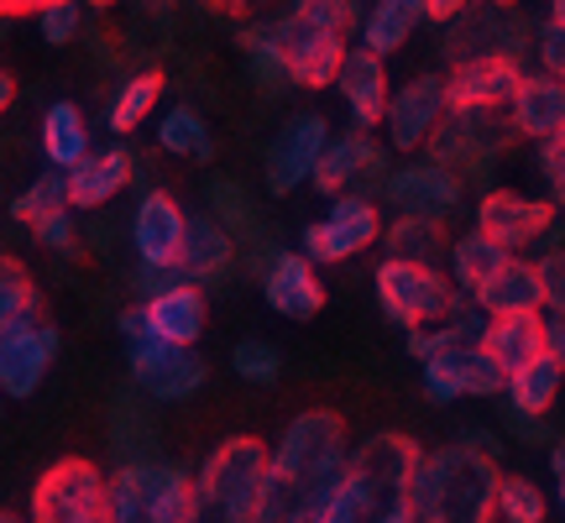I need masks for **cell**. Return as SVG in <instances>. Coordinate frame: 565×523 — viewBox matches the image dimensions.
<instances>
[{"label":"cell","mask_w":565,"mask_h":523,"mask_svg":"<svg viewBox=\"0 0 565 523\" xmlns=\"http://www.w3.org/2000/svg\"><path fill=\"white\" fill-rule=\"evenodd\" d=\"M324 141H330V126H324V116H315V110L288 116V121L278 126V137L267 141V158H263V179L278 200L294 194L299 183L315 179V162H320Z\"/></svg>","instance_id":"15"},{"label":"cell","mask_w":565,"mask_h":523,"mask_svg":"<svg viewBox=\"0 0 565 523\" xmlns=\"http://www.w3.org/2000/svg\"><path fill=\"white\" fill-rule=\"evenodd\" d=\"M0 523H21V519H11V513H0Z\"/></svg>","instance_id":"59"},{"label":"cell","mask_w":565,"mask_h":523,"mask_svg":"<svg viewBox=\"0 0 565 523\" xmlns=\"http://www.w3.org/2000/svg\"><path fill=\"white\" fill-rule=\"evenodd\" d=\"M210 215L231 231V242L257 236V210L246 200V189L236 179H210Z\"/></svg>","instance_id":"40"},{"label":"cell","mask_w":565,"mask_h":523,"mask_svg":"<svg viewBox=\"0 0 565 523\" xmlns=\"http://www.w3.org/2000/svg\"><path fill=\"white\" fill-rule=\"evenodd\" d=\"M383 200L398 210V215H419V221H450L466 200V179L450 173L440 162H408L398 173L383 179Z\"/></svg>","instance_id":"14"},{"label":"cell","mask_w":565,"mask_h":523,"mask_svg":"<svg viewBox=\"0 0 565 523\" xmlns=\"http://www.w3.org/2000/svg\"><path fill=\"white\" fill-rule=\"evenodd\" d=\"M89 6H116V0H89Z\"/></svg>","instance_id":"60"},{"label":"cell","mask_w":565,"mask_h":523,"mask_svg":"<svg viewBox=\"0 0 565 523\" xmlns=\"http://www.w3.org/2000/svg\"><path fill=\"white\" fill-rule=\"evenodd\" d=\"M17 17H38V0H0V21H17Z\"/></svg>","instance_id":"52"},{"label":"cell","mask_w":565,"mask_h":523,"mask_svg":"<svg viewBox=\"0 0 565 523\" xmlns=\"http://www.w3.org/2000/svg\"><path fill=\"white\" fill-rule=\"evenodd\" d=\"M183 231H189V215L179 210L173 194L162 189H147L131 215V246H137L141 267H173L179 273V252H183Z\"/></svg>","instance_id":"20"},{"label":"cell","mask_w":565,"mask_h":523,"mask_svg":"<svg viewBox=\"0 0 565 523\" xmlns=\"http://www.w3.org/2000/svg\"><path fill=\"white\" fill-rule=\"evenodd\" d=\"M32 236H38V246H47V252H74V246H79V221H74V210H58V215H47V221L32 225Z\"/></svg>","instance_id":"46"},{"label":"cell","mask_w":565,"mask_h":523,"mask_svg":"<svg viewBox=\"0 0 565 523\" xmlns=\"http://www.w3.org/2000/svg\"><path fill=\"white\" fill-rule=\"evenodd\" d=\"M126 366L141 398L152 403H189L204 387V362L194 356V345H168V341H141L126 345Z\"/></svg>","instance_id":"10"},{"label":"cell","mask_w":565,"mask_h":523,"mask_svg":"<svg viewBox=\"0 0 565 523\" xmlns=\"http://www.w3.org/2000/svg\"><path fill=\"white\" fill-rule=\"evenodd\" d=\"M267 471V445L252 435H231L210 450V461L194 471L189 513L183 523H252L257 492Z\"/></svg>","instance_id":"4"},{"label":"cell","mask_w":565,"mask_h":523,"mask_svg":"<svg viewBox=\"0 0 565 523\" xmlns=\"http://www.w3.org/2000/svg\"><path fill=\"white\" fill-rule=\"evenodd\" d=\"M11 100H17V74H6V68H0V116L11 110Z\"/></svg>","instance_id":"54"},{"label":"cell","mask_w":565,"mask_h":523,"mask_svg":"<svg viewBox=\"0 0 565 523\" xmlns=\"http://www.w3.org/2000/svg\"><path fill=\"white\" fill-rule=\"evenodd\" d=\"M335 89H341L345 110H351V121L372 131V126H383V110H387V95H393V84H387V68L377 53H366V47H351L341 63V74H335Z\"/></svg>","instance_id":"25"},{"label":"cell","mask_w":565,"mask_h":523,"mask_svg":"<svg viewBox=\"0 0 565 523\" xmlns=\"http://www.w3.org/2000/svg\"><path fill=\"white\" fill-rule=\"evenodd\" d=\"M42 158L58 173L89 158V126H84V110L74 100H53L42 110Z\"/></svg>","instance_id":"33"},{"label":"cell","mask_w":565,"mask_h":523,"mask_svg":"<svg viewBox=\"0 0 565 523\" xmlns=\"http://www.w3.org/2000/svg\"><path fill=\"white\" fill-rule=\"evenodd\" d=\"M424 366V393L435 403H456V398H492V393H503L508 387V372L492 356H487L482 345H456V351H440V356H429Z\"/></svg>","instance_id":"17"},{"label":"cell","mask_w":565,"mask_h":523,"mask_svg":"<svg viewBox=\"0 0 565 523\" xmlns=\"http://www.w3.org/2000/svg\"><path fill=\"white\" fill-rule=\"evenodd\" d=\"M362 179H383V147L356 126V131H341V137L324 141V152H320V162H315V179L309 183L335 200V194H351Z\"/></svg>","instance_id":"22"},{"label":"cell","mask_w":565,"mask_h":523,"mask_svg":"<svg viewBox=\"0 0 565 523\" xmlns=\"http://www.w3.org/2000/svg\"><path fill=\"white\" fill-rule=\"evenodd\" d=\"M561 383H565V366L555 356H534L529 366H519L513 377H508V403H513V414H529V419H545L550 403L561 398Z\"/></svg>","instance_id":"34"},{"label":"cell","mask_w":565,"mask_h":523,"mask_svg":"<svg viewBox=\"0 0 565 523\" xmlns=\"http://www.w3.org/2000/svg\"><path fill=\"white\" fill-rule=\"evenodd\" d=\"M550 466H555V477H565V440L550 450Z\"/></svg>","instance_id":"56"},{"label":"cell","mask_w":565,"mask_h":523,"mask_svg":"<svg viewBox=\"0 0 565 523\" xmlns=\"http://www.w3.org/2000/svg\"><path fill=\"white\" fill-rule=\"evenodd\" d=\"M508 126L513 137L529 141H550L565 131V84L550 74H524L513 100H508Z\"/></svg>","instance_id":"24"},{"label":"cell","mask_w":565,"mask_h":523,"mask_svg":"<svg viewBox=\"0 0 565 523\" xmlns=\"http://www.w3.org/2000/svg\"><path fill=\"white\" fill-rule=\"evenodd\" d=\"M561 508H565V477H561Z\"/></svg>","instance_id":"61"},{"label":"cell","mask_w":565,"mask_h":523,"mask_svg":"<svg viewBox=\"0 0 565 523\" xmlns=\"http://www.w3.org/2000/svg\"><path fill=\"white\" fill-rule=\"evenodd\" d=\"M231 366H236V377L252 387H273L282 377V356L273 341H236V351H231Z\"/></svg>","instance_id":"41"},{"label":"cell","mask_w":565,"mask_h":523,"mask_svg":"<svg viewBox=\"0 0 565 523\" xmlns=\"http://www.w3.org/2000/svg\"><path fill=\"white\" fill-rule=\"evenodd\" d=\"M273 32V47H278V63L288 84H303V89H324V84H335L345 63V32H330V26H315L309 17L299 11H288L278 26H267Z\"/></svg>","instance_id":"9"},{"label":"cell","mask_w":565,"mask_h":523,"mask_svg":"<svg viewBox=\"0 0 565 523\" xmlns=\"http://www.w3.org/2000/svg\"><path fill=\"white\" fill-rule=\"evenodd\" d=\"M131 173H137V162H131L126 147H100V152H89L84 162L68 168V210H105V204L131 183Z\"/></svg>","instance_id":"26"},{"label":"cell","mask_w":565,"mask_h":523,"mask_svg":"<svg viewBox=\"0 0 565 523\" xmlns=\"http://www.w3.org/2000/svg\"><path fill=\"white\" fill-rule=\"evenodd\" d=\"M540 267V282H545V309H565V252H550Z\"/></svg>","instance_id":"47"},{"label":"cell","mask_w":565,"mask_h":523,"mask_svg":"<svg viewBox=\"0 0 565 523\" xmlns=\"http://www.w3.org/2000/svg\"><path fill=\"white\" fill-rule=\"evenodd\" d=\"M498 519L503 523H545V492L529 477H503L498 487Z\"/></svg>","instance_id":"42"},{"label":"cell","mask_w":565,"mask_h":523,"mask_svg":"<svg viewBox=\"0 0 565 523\" xmlns=\"http://www.w3.org/2000/svg\"><path fill=\"white\" fill-rule=\"evenodd\" d=\"M477 345L513 377L519 366H529L534 356H545V314H503V320H487Z\"/></svg>","instance_id":"29"},{"label":"cell","mask_w":565,"mask_h":523,"mask_svg":"<svg viewBox=\"0 0 565 523\" xmlns=\"http://www.w3.org/2000/svg\"><path fill=\"white\" fill-rule=\"evenodd\" d=\"M121 335H126V345L147 335V320H141V309H126V314H121Z\"/></svg>","instance_id":"51"},{"label":"cell","mask_w":565,"mask_h":523,"mask_svg":"<svg viewBox=\"0 0 565 523\" xmlns=\"http://www.w3.org/2000/svg\"><path fill=\"white\" fill-rule=\"evenodd\" d=\"M424 21V0H372L362 11V47L366 53H377V58H387V53H398L414 32H419Z\"/></svg>","instance_id":"31"},{"label":"cell","mask_w":565,"mask_h":523,"mask_svg":"<svg viewBox=\"0 0 565 523\" xmlns=\"http://www.w3.org/2000/svg\"><path fill=\"white\" fill-rule=\"evenodd\" d=\"M550 204H555V210H565V173L550 183Z\"/></svg>","instance_id":"55"},{"label":"cell","mask_w":565,"mask_h":523,"mask_svg":"<svg viewBox=\"0 0 565 523\" xmlns=\"http://www.w3.org/2000/svg\"><path fill=\"white\" fill-rule=\"evenodd\" d=\"M550 225H555V204L550 200H529V194H513V189H492L482 194L477 204V231H482L487 242H498L503 252H524L545 236Z\"/></svg>","instance_id":"18"},{"label":"cell","mask_w":565,"mask_h":523,"mask_svg":"<svg viewBox=\"0 0 565 523\" xmlns=\"http://www.w3.org/2000/svg\"><path fill=\"white\" fill-rule=\"evenodd\" d=\"M158 147L168 158H189V162H210L215 158V137L194 105H173L158 121Z\"/></svg>","instance_id":"36"},{"label":"cell","mask_w":565,"mask_h":523,"mask_svg":"<svg viewBox=\"0 0 565 523\" xmlns=\"http://www.w3.org/2000/svg\"><path fill=\"white\" fill-rule=\"evenodd\" d=\"M21 320H42L38 282L17 257H0V330H11Z\"/></svg>","instance_id":"38"},{"label":"cell","mask_w":565,"mask_h":523,"mask_svg":"<svg viewBox=\"0 0 565 523\" xmlns=\"http://www.w3.org/2000/svg\"><path fill=\"white\" fill-rule=\"evenodd\" d=\"M545 356L565 366V309H550L545 314Z\"/></svg>","instance_id":"49"},{"label":"cell","mask_w":565,"mask_h":523,"mask_svg":"<svg viewBox=\"0 0 565 523\" xmlns=\"http://www.w3.org/2000/svg\"><path fill=\"white\" fill-rule=\"evenodd\" d=\"M110 450L116 466H137V461H158V424L147 414L141 393H116L110 403Z\"/></svg>","instance_id":"30"},{"label":"cell","mask_w":565,"mask_h":523,"mask_svg":"<svg viewBox=\"0 0 565 523\" xmlns=\"http://www.w3.org/2000/svg\"><path fill=\"white\" fill-rule=\"evenodd\" d=\"M534 58H540V74L565 84V21L534 26Z\"/></svg>","instance_id":"45"},{"label":"cell","mask_w":565,"mask_h":523,"mask_svg":"<svg viewBox=\"0 0 565 523\" xmlns=\"http://www.w3.org/2000/svg\"><path fill=\"white\" fill-rule=\"evenodd\" d=\"M466 6H471V0H424V21H445V26H450Z\"/></svg>","instance_id":"50"},{"label":"cell","mask_w":565,"mask_h":523,"mask_svg":"<svg viewBox=\"0 0 565 523\" xmlns=\"http://www.w3.org/2000/svg\"><path fill=\"white\" fill-rule=\"evenodd\" d=\"M47 6H63V0H38V11H47Z\"/></svg>","instance_id":"58"},{"label":"cell","mask_w":565,"mask_h":523,"mask_svg":"<svg viewBox=\"0 0 565 523\" xmlns=\"http://www.w3.org/2000/svg\"><path fill=\"white\" fill-rule=\"evenodd\" d=\"M445 257H450V282H456V293H471V299H477L487 282L503 273V262L513 257V252H503L498 242H487L482 231L471 225L466 236H456V242H450V252H445Z\"/></svg>","instance_id":"32"},{"label":"cell","mask_w":565,"mask_h":523,"mask_svg":"<svg viewBox=\"0 0 565 523\" xmlns=\"http://www.w3.org/2000/svg\"><path fill=\"white\" fill-rule=\"evenodd\" d=\"M471 303L482 309L487 320H503V314H540V309H545V282H540V267L524 262V257H508L503 273L487 282Z\"/></svg>","instance_id":"27"},{"label":"cell","mask_w":565,"mask_h":523,"mask_svg":"<svg viewBox=\"0 0 565 523\" xmlns=\"http://www.w3.org/2000/svg\"><path fill=\"white\" fill-rule=\"evenodd\" d=\"M498 456L492 440H456L424 450L414 466V519L419 523H498Z\"/></svg>","instance_id":"3"},{"label":"cell","mask_w":565,"mask_h":523,"mask_svg":"<svg viewBox=\"0 0 565 523\" xmlns=\"http://www.w3.org/2000/svg\"><path fill=\"white\" fill-rule=\"evenodd\" d=\"M529 47V26L513 11V0H471L461 17L450 21L445 32V58L466 63V58H524Z\"/></svg>","instance_id":"8"},{"label":"cell","mask_w":565,"mask_h":523,"mask_svg":"<svg viewBox=\"0 0 565 523\" xmlns=\"http://www.w3.org/2000/svg\"><path fill=\"white\" fill-rule=\"evenodd\" d=\"M194 477L179 461H137L105 477V523H183Z\"/></svg>","instance_id":"5"},{"label":"cell","mask_w":565,"mask_h":523,"mask_svg":"<svg viewBox=\"0 0 565 523\" xmlns=\"http://www.w3.org/2000/svg\"><path fill=\"white\" fill-rule=\"evenodd\" d=\"M263 299L282 320H315L324 309V282L303 252H278L263 267Z\"/></svg>","instance_id":"21"},{"label":"cell","mask_w":565,"mask_h":523,"mask_svg":"<svg viewBox=\"0 0 565 523\" xmlns=\"http://www.w3.org/2000/svg\"><path fill=\"white\" fill-rule=\"evenodd\" d=\"M38 26H42V42L68 47V42L84 32V0H63V6H47V11H38Z\"/></svg>","instance_id":"44"},{"label":"cell","mask_w":565,"mask_h":523,"mask_svg":"<svg viewBox=\"0 0 565 523\" xmlns=\"http://www.w3.org/2000/svg\"><path fill=\"white\" fill-rule=\"evenodd\" d=\"M550 21H565V0H550Z\"/></svg>","instance_id":"57"},{"label":"cell","mask_w":565,"mask_h":523,"mask_svg":"<svg viewBox=\"0 0 565 523\" xmlns=\"http://www.w3.org/2000/svg\"><path fill=\"white\" fill-rule=\"evenodd\" d=\"M63 335L47 320H21L0 330V398H32L47 377V366L58 362Z\"/></svg>","instance_id":"13"},{"label":"cell","mask_w":565,"mask_h":523,"mask_svg":"<svg viewBox=\"0 0 565 523\" xmlns=\"http://www.w3.org/2000/svg\"><path fill=\"white\" fill-rule=\"evenodd\" d=\"M513 137V126L498 121V110H445V121L429 137V162H440L450 173H482Z\"/></svg>","instance_id":"12"},{"label":"cell","mask_w":565,"mask_h":523,"mask_svg":"<svg viewBox=\"0 0 565 523\" xmlns=\"http://www.w3.org/2000/svg\"><path fill=\"white\" fill-rule=\"evenodd\" d=\"M242 47H246L252 74H257V84H263V89H278V84H288V74H282L278 47H273V32H267V26H252V32H242Z\"/></svg>","instance_id":"43"},{"label":"cell","mask_w":565,"mask_h":523,"mask_svg":"<svg viewBox=\"0 0 565 523\" xmlns=\"http://www.w3.org/2000/svg\"><path fill=\"white\" fill-rule=\"evenodd\" d=\"M387 257H408V262H435L450 252V236H445L440 221H419V215H398V221L383 231Z\"/></svg>","instance_id":"37"},{"label":"cell","mask_w":565,"mask_h":523,"mask_svg":"<svg viewBox=\"0 0 565 523\" xmlns=\"http://www.w3.org/2000/svg\"><path fill=\"white\" fill-rule=\"evenodd\" d=\"M26 523H105V471L84 456H63L32 487Z\"/></svg>","instance_id":"7"},{"label":"cell","mask_w":565,"mask_h":523,"mask_svg":"<svg viewBox=\"0 0 565 523\" xmlns=\"http://www.w3.org/2000/svg\"><path fill=\"white\" fill-rule=\"evenodd\" d=\"M383 236V215H377V200L372 194H335L330 200V215L324 221H315L309 231H303V257L315 262H351L362 257L366 246Z\"/></svg>","instance_id":"11"},{"label":"cell","mask_w":565,"mask_h":523,"mask_svg":"<svg viewBox=\"0 0 565 523\" xmlns=\"http://www.w3.org/2000/svg\"><path fill=\"white\" fill-rule=\"evenodd\" d=\"M200 6H210V11H221V17H246L257 0H200Z\"/></svg>","instance_id":"53"},{"label":"cell","mask_w":565,"mask_h":523,"mask_svg":"<svg viewBox=\"0 0 565 523\" xmlns=\"http://www.w3.org/2000/svg\"><path fill=\"white\" fill-rule=\"evenodd\" d=\"M141 320H147V335L152 341H168V345H194L204 335V288L200 282H173L162 288L152 299H141Z\"/></svg>","instance_id":"23"},{"label":"cell","mask_w":565,"mask_h":523,"mask_svg":"<svg viewBox=\"0 0 565 523\" xmlns=\"http://www.w3.org/2000/svg\"><path fill=\"white\" fill-rule=\"evenodd\" d=\"M236 257V242L210 210L204 215H189V231H183V252H179V278L183 282H210L221 278Z\"/></svg>","instance_id":"28"},{"label":"cell","mask_w":565,"mask_h":523,"mask_svg":"<svg viewBox=\"0 0 565 523\" xmlns=\"http://www.w3.org/2000/svg\"><path fill=\"white\" fill-rule=\"evenodd\" d=\"M345 466H351L345 419L335 408H303L278 435V445L267 450L252 523H315L320 508L335 498Z\"/></svg>","instance_id":"1"},{"label":"cell","mask_w":565,"mask_h":523,"mask_svg":"<svg viewBox=\"0 0 565 523\" xmlns=\"http://www.w3.org/2000/svg\"><path fill=\"white\" fill-rule=\"evenodd\" d=\"M58 210H68V173L47 168L42 179H32L17 200H11V221L38 225V221H47V215H58Z\"/></svg>","instance_id":"39"},{"label":"cell","mask_w":565,"mask_h":523,"mask_svg":"<svg viewBox=\"0 0 565 523\" xmlns=\"http://www.w3.org/2000/svg\"><path fill=\"white\" fill-rule=\"evenodd\" d=\"M419 445L408 435H372L351 450L335 498L320 508L315 523H419L414 519V466Z\"/></svg>","instance_id":"2"},{"label":"cell","mask_w":565,"mask_h":523,"mask_svg":"<svg viewBox=\"0 0 565 523\" xmlns=\"http://www.w3.org/2000/svg\"><path fill=\"white\" fill-rule=\"evenodd\" d=\"M158 100H162V74L158 68H137V74H126V79L116 84L105 121H110L116 137H126V131H137V126L158 110Z\"/></svg>","instance_id":"35"},{"label":"cell","mask_w":565,"mask_h":523,"mask_svg":"<svg viewBox=\"0 0 565 523\" xmlns=\"http://www.w3.org/2000/svg\"><path fill=\"white\" fill-rule=\"evenodd\" d=\"M524 79L519 58H466L445 74V105L450 110H508L513 89Z\"/></svg>","instance_id":"19"},{"label":"cell","mask_w":565,"mask_h":523,"mask_svg":"<svg viewBox=\"0 0 565 523\" xmlns=\"http://www.w3.org/2000/svg\"><path fill=\"white\" fill-rule=\"evenodd\" d=\"M445 79L440 74H419V79L398 84L387 95V110H383V131H387V147L393 152H419L429 147L435 126L445 121Z\"/></svg>","instance_id":"16"},{"label":"cell","mask_w":565,"mask_h":523,"mask_svg":"<svg viewBox=\"0 0 565 523\" xmlns=\"http://www.w3.org/2000/svg\"><path fill=\"white\" fill-rule=\"evenodd\" d=\"M540 173H545L550 183L565 173V131L561 137H550V141H540Z\"/></svg>","instance_id":"48"},{"label":"cell","mask_w":565,"mask_h":523,"mask_svg":"<svg viewBox=\"0 0 565 523\" xmlns=\"http://www.w3.org/2000/svg\"><path fill=\"white\" fill-rule=\"evenodd\" d=\"M377 303H383V314L393 324H404V330H424V324H440L461 293H456V282L445 278L440 267H429V262H408V257H387L377 267Z\"/></svg>","instance_id":"6"}]
</instances>
